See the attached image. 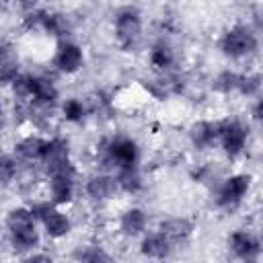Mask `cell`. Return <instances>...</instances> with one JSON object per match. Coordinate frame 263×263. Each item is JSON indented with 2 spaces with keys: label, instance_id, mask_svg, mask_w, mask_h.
<instances>
[{
  "label": "cell",
  "instance_id": "6da1fadb",
  "mask_svg": "<svg viewBox=\"0 0 263 263\" xmlns=\"http://www.w3.org/2000/svg\"><path fill=\"white\" fill-rule=\"evenodd\" d=\"M103 160L111 166H117V171H125V168H136L138 162V144L132 138L119 136L113 138L111 142H107V146L103 148Z\"/></svg>",
  "mask_w": 263,
  "mask_h": 263
},
{
  "label": "cell",
  "instance_id": "5bb4252c",
  "mask_svg": "<svg viewBox=\"0 0 263 263\" xmlns=\"http://www.w3.org/2000/svg\"><path fill=\"white\" fill-rule=\"evenodd\" d=\"M158 230L175 245V242H183V240H187V238L191 236L193 224H191L187 218H168V220H164V222L160 224Z\"/></svg>",
  "mask_w": 263,
  "mask_h": 263
},
{
  "label": "cell",
  "instance_id": "4316f807",
  "mask_svg": "<svg viewBox=\"0 0 263 263\" xmlns=\"http://www.w3.org/2000/svg\"><path fill=\"white\" fill-rule=\"evenodd\" d=\"M27 263H53V259L47 257V255H43V253H37V255H33V257H29Z\"/></svg>",
  "mask_w": 263,
  "mask_h": 263
},
{
  "label": "cell",
  "instance_id": "d6986e66",
  "mask_svg": "<svg viewBox=\"0 0 263 263\" xmlns=\"http://www.w3.org/2000/svg\"><path fill=\"white\" fill-rule=\"evenodd\" d=\"M8 234H10L14 249H18V251H31L39 242V234L35 228H25V230H16V232H8Z\"/></svg>",
  "mask_w": 263,
  "mask_h": 263
},
{
  "label": "cell",
  "instance_id": "603a6c76",
  "mask_svg": "<svg viewBox=\"0 0 263 263\" xmlns=\"http://www.w3.org/2000/svg\"><path fill=\"white\" fill-rule=\"evenodd\" d=\"M64 117L68 121H80L84 117V105L78 99H68L64 103Z\"/></svg>",
  "mask_w": 263,
  "mask_h": 263
},
{
  "label": "cell",
  "instance_id": "83f0119b",
  "mask_svg": "<svg viewBox=\"0 0 263 263\" xmlns=\"http://www.w3.org/2000/svg\"><path fill=\"white\" fill-rule=\"evenodd\" d=\"M253 115H255V119H257V121H261V123H263V99H261V101L255 105Z\"/></svg>",
  "mask_w": 263,
  "mask_h": 263
},
{
  "label": "cell",
  "instance_id": "8fae6325",
  "mask_svg": "<svg viewBox=\"0 0 263 263\" xmlns=\"http://www.w3.org/2000/svg\"><path fill=\"white\" fill-rule=\"evenodd\" d=\"M117 189H119L117 177H111V175H95V177H90L88 183H86V193H88L92 199H97V201L111 199Z\"/></svg>",
  "mask_w": 263,
  "mask_h": 263
},
{
  "label": "cell",
  "instance_id": "7c38bea8",
  "mask_svg": "<svg viewBox=\"0 0 263 263\" xmlns=\"http://www.w3.org/2000/svg\"><path fill=\"white\" fill-rule=\"evenodd\" d=\"M31 95L35 107H51L58 99V88L43 76H31Z\"/></svg>",
  "mask_w": 263,
  "mask_h": 263
},
{
  "label": "cell",
  "instance_id": "30bf717a",
  "mask_svg": "<svg viewBox=\"0 0 263 263\" xmlns=\"http://www.w3.org/2000/svg\"><path fill=\"white\" fill-rule=\"evenodd\" d=\"M82 49L76 45V43H70V41H62L58 45V51H55V58H53V64L66 72V74H74L82 68Z\"/></svg>",
  "mask_w": 263,
  "mask_h": 263
},
{
  "label": "cell",
  "instance_id": "cb8c5ba5",
  "mask_svg": "<svg viewBox=\"0 0 263 263\" xmlns=\"http://www.w3.org/2000/svg\"><path fill=\"white\" fill-rule=\"evenodd\" d=\"M0 173H2V183L8 185L16 177V158H12L10 154H4L0 160Z\"/></svg>",
  "mask_w": 263,
  "mask_h": 263
},
{
  "label": "cell",
  "instance_id": "9a60e30c",
  "mask_svg": "<svg viewBox=\"0 0 263 263\" xmlns=\"http://www.w3.org/2000/svg\"><path fill=\"white\" fill-rule=\"evenodd\" d=\"M218 138V123H210V121H199L191 127V142L195 148L203 150L208 148L214 140Z\"/></svg>",
  "mask_w": 263,
  "mask_h": 263
},
{
  "label": "cell",
  "instance_id": "7402d4cb",
  "mask_svg": "<svg viewBox=\"0 0 263 263\" xmlns=\"http://www.w3.org/2000/svg\"><path fill=\"white\" fill-rule=\"evenodd\" d=\"M238 82H240V76L226 70V72H220L214 80V88L218 92H232V90H238Z\"/></svg>",
  "mask_w": 263,
  "mask_h": 263
},
{
  "label": "cell",
  "instance_id": "8992f818",
  "mask_svg": "<svg viewBox=\"0 0 263 263\" xmlns=\"http://www.w3.org/2000/svg\"><path fill=\"white\" fill-rule=\"evenodd\" d=\"M249 185H251V179L247 175H232L218 189V197H216L218 205H222V208H234V205H238L242 201L245 193L249 191Z\"/></svg>",
  "mask_w": 263,
  "mask_h": 263
},
{
  "label": "cell",
  "instance_id": "5b68a950",
  "mask_svg": "<svg viewBox=\"0 0 263 263\" xmlns=\"http://www.w3.org/2000/svg\"><path fill=\"white\" fill-rule=\"evenodd\" d=\"M218 140L228 156H238L247 144V132L236 121H222L218 123Z\"/></svg>",
  "mask_w": 263,
  "mask_h": 263
},
{
  "label": "cell",
  "instance_id": "277c9868",
  "mask_svg": "<svg viewBox=\"0 0 263 263\" xmlns=\"http://www.w3.org/2000/svg\"><path fill=\"white\" fill-rule=\"evenodd\" d=\"M33 214H35V218L41 220L45 232L49 236H53V238H62V236H66L70 232V220L60 210H55V208H51L47 203H41V205L33 208Z\"/></svg>",
  "mask_w": 263,
  "mask_h": 263
},
{
  "label": "cell",
  "instance_id": "484cf974",
  "mask_svg": "<svg viewBox=\"0 0 263 263\" xmlns=\"http://www.w3.org/2000/svg\"><path fill=\"white\" fill-rule=\"evenodd\" d=\"M259 86H261V82H259V78H257V76H240L238 90H240L242 95H253Z\"/></svg>",
  "mask_w": 263,
  "mask_h": 263
},
{
  "label": "cell",
  "instance_id": "52a82bcc",
  "mask_svg": "<svg viewBox=\"0 0 263 263\" xmlns=\"http://www.w3.org/2000/svg\"><path fill=\"white\" fill-rule=\"evenodd\" d=\"M51 199L55 203H68L74 197V166L68 164L60 171L49 173Z\"/></svg>",
  "mask_w": 263,
  "mask_h": 263
},
{
  "label": "cell",
  "instance_id": "4fadbf2b",
  "mask_svg": "<svg viewBox=\"0 0 263 263\" xmlns=\"http://www.w3.org/2000/svg\"><path fill=\"white\" fill-rule=\"evenodd\" d=\"M171 247H173V242L158 230V232H152V234L144 236V240L140 245V251L148 259H164L171 253Z\"/></svg>",
  "mask_w": 263,
  "mask_h": 263
},
{
  "label": "cell",
  "instance_id": "ac0fdd59",
  "mask_svg": "<svg viewBox=\"0 0 263 263\" xmlns=\"http://www.w3.org/2000/svg\"><path fill=\"white\" fill-rule=\"evenodd\" d=\"M175 62V53L171 49V45L166 43H156L152 49H150V64L156 68V70H168Z\"/></svg>",
  "mask_w": 263,
  "mask_h": 263
},
{
  "label": "cell",
  "instance_id": "9c48e42d",
  "mask_svg": "<svg viewBox=\"0 0 263 263\" xmlns=\"http://www.w3.org/2000/svg\"><path fill=\"white\" fill-rule=\"evenodd\" d=\"M41 162L45 164L47 175H49V173H53V171H60V168L68 166V164H70V150H68V142H66V140H62V138L47 140Z\"/></svg>",
  "mask_w": 263,
  "mask_h": 263
},
{
  "label": "cell",
  "instance_id": "ba28073f",
  "mask_svg": "<svg viewBox=\"0 0 263 263\" xmlns=\"http://www.w3.org/2000/svg\"><path fill=\"white\" fill-rule=\"evenodd\" d=\"M228 245H230V251L234 253V257H238L242 263H257L259 261V255H261V245L249 236L247 232H232L230 238H228Z\"/></svg>",
  "mask_w": 263,
  "mask_h": 263
},
{
  "label": "cell",
  "instance_id": "7a4b0ae2",
  "mask_svg": "<svg viewBox=\"0 0 263 263\" xmlns=\"http://www.w3.org/2000/svg\"><path fill=\"white\" fill-rule=\"evenodd\" d=\"M220 47L226 55L230 58H242L247 53H251L255 47H257V39L253 35V31L245 25H236L232 27L230 31L224 33L222 41H220Z\"/></svg>",
  "mask_w": 263,
  "mask_h": 263
},
{
  "label": "cell",
  "instance_id": "3957f363",
  "mask_svg": "<svg viewBox=\"0 0 263 263\" xmlns=\"http://www.w3.org/2000/svg\"><path fill=\"white\" fill-rule=\"evenodd\" d=\"M115 35H117V41L123 47H129L140 39V35H142V18L134 8H125V10L117 12Z\"/></svg>",
  "mask_w": 263,
  "mask_h": 263
},
{
  "label": "cell",
  "instance_id": "2e32d148",
  "mask_svg": "<svg viewBox=\"0 0 263 263\" xmlns=\"http://www.w3.org/2000/svg\"><path fill=\"white\" fill-rule=\"evenodd\" d=\"M45 144L47 140H41V138H35V136H29L25 140H21L14 148H16V154L25 160H39L43 158V152H45Z\"/></svg>",
  "mask_w": 263,
  "mask_h": 263
},
{
  "label": "cell",
  "instance_id": "e0dca14e",
  "mask_svg": "<svg viewBox=\"0 0 263 263\" xmlns=\"http://www.w3.org/2000/svg\"><path fill=\"white\" fill-rule=\"evenodd\" d=\"M121 230L127 236L142 234L146 230V214L140 208H132L121 216Z\"/></svg>",
  "mask_w": 263,
  "mask_h": 263
},
{
  "label": "cell",
  "instance_id": "d4e9b609",
  "mask_svg": "<svg viewBox=\"0 0 263 263\" xmlns=\"http://www.w3.org/2000/svg\"><path fill=\"white\" fill-rule=\"evenodd\" d=\"M82 263H111V259H109V255L103 251V249H99V247H88L84 253H82Z\"/></svg>",
  "mask_w": 263,
  "mask_h": 263
},
{
  "label": "cell",
  "instance_id": "ffe728a7",
  "mask_svg": "<svg viewBox=\"0 0 263 263\" xmlns=\"http://www.w3.org/2000/svg\"><path fill=\"white\" fill-rule=\"evenodd\" d=\"M0 76H2V82L4 84H12L16 78H18V72H16V58L10 55L8 47L2 45V60H0Z\"/></svg>",
  "mask_w": 263,
  "mask_h": 263
},
{
  "label": "cell",
  "instance_id": "44dd1931",
  "mask_svg": "<svg viewBox=\"0 0 263 263\" xmlns=\"http://www.w3.org/2000/svg\"><path fill=\"white\" fill-rule=\"evenodd\" d=\"M117 183H119V189H123L127 193H136L142 187V179H140V173L136 168L117 171Z\"/></svg>",
  "mask_w": 263,
  "mask_h": 263
}]
</instances>
